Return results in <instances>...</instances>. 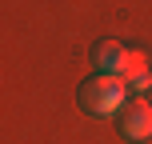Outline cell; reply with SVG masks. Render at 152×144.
Listing matches in <instances>:
<instances>
[{
    "label": "cell",
    "mask_w": 152,
    "mask_h": 144,
    "mask_svg": "<svg viewBox=\"0 0 152 144\" xmlns=\"http://www.w3.org/2000/svg\"><path fill=\"white\" fill-rule=\"evenodd\" d=\"M120 132L128 140H148L152 136V104L148 100H132L120 112Z\"/></svg>",
    "instance_id": "7a4b0ae2"
},
{
    "label": "cell",
    "mask_w": 152,
    "mask_h": 144,
    "mask_svg": "<svg viewBox=\"0 0 152 144\" xmlns=\"http://www.w3.org/2000/svg\"><path fill=\"white\" fill-rule=\"evenodd\" d=\"M128 52H132V48H124L120 40H104V44H96V64H100V72L120 76L124 60H128Z\"/></svg>",
    "instance_id": "277c9868"
},
{
    "label": "cell",
    "mask_w": 152,
    "mask_h": 144,
    "mask_svg": "<svg viewBox=\"0 0 152 144\" xmlns=\"http://www.w3.org/2000/svg\"><path fill=\"white\" fill-rule=\"evenodd\" d=\"M120 80L128 84L132 92H148V88H152V68H148V52L132 48V52H128V60H124V68H120Z\"/></svg>",
    "instance_id": "3957f363"
},
{
    "label": "cell",
    "mask_w": 152,
    "mask_h": 144,
    "mask_svg": "<svg viewBox=\"0 0 152 144\" xmlns=\"http://www.w3.org/2000/svg\"><path fill=\"white\" fill-rule=\"evenodd\" d=\"M128 92L132 88L120 76L100 72V76H92V80L80 84V108L84 112H96V116H116V112L128 108Z\"/></svg>",
    "instance_id": "6da1fadb"
}]
</instances>
